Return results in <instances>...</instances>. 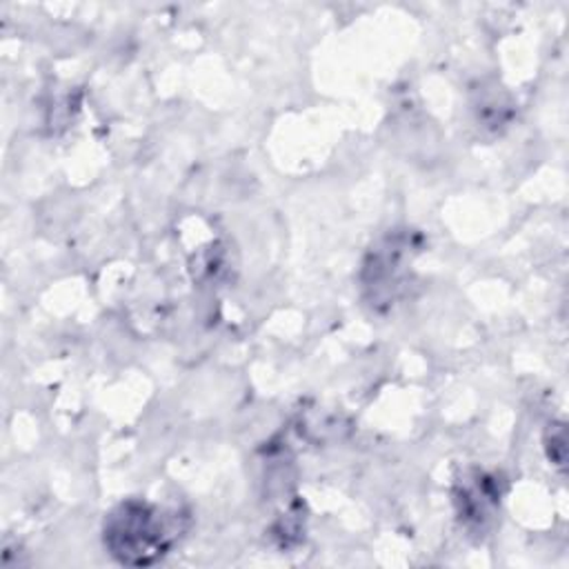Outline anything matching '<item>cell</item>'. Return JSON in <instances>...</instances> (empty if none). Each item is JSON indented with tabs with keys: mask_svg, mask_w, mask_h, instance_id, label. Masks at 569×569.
<instances>
[{
	"mask_svg": "<svg viewBox=\"0 0 569 569\" xmlns=\"http://www.w3.org/2000/svg\"><path fill=\"white\" fill-rule=\"evenodd\" d=\"M500 502V489L496 478L485 476V473H476L473 478H467L460 482L458 491H456V507H458V516L465 522L467 529L471 531H482Z\"/></svg>",
	"mask_w": 569,
	"mask_h": 569,
	"instance_id": "cell-3",
	"label": "cell"
},
{
	"mask_svg": "<svg viewBox=\"0 0 569 569\" xmlns=\"http://www.w3.org/2000/svg\"><path fill=\"white\" fill-rule=\"evenodd\" d=\"M182 518L180 511L129 498L107 513L102 542L120 565L147 567L162 560L180 540L184 531Z\"/></svg>",
	"mask_w": 569,
	"mask_h": 569,
	"instance_id": "cell-1",
	"label": "cell"
},
{
	"mask_svg": "<svg viewBox=\"0 0 569 569\" xmlns=\"http://www.w3.org/2000/svg\"><path fill=\"white\" fill-rule=\"evenodd\" d=\"M418 251L413 233H393L376 244L362 269V284L371 305L389 307L405 291L411 260Z\"/></svg>",
	"mask_w": 569,
	"mask_h": 569,
	"instance_id": "cell-2",
	"label": "cell"
}]
</instances>
